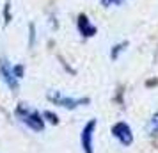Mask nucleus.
<instances>
[{"instance_id": "nucleus-1", "label": "nucleus", "mask_w": 158, "mask_h": 153, "mask_svg": "<svg viewBox=\"0 0 158 153\" xmlns=\"http://www.w3.org/2000/svg\"><path fill=\"white\" fill-rule=\"evenodd\" d=\"M94 128V121H91V123L87 125L85 128V135H82V144H84V148L87 150V153H91V130Z\"/></svg>"}]
</instances>
